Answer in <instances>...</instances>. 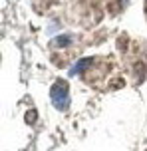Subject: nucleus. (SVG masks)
Returning <instances> with one entry per match:
<instances>
[{"label":"nucleus","mask_w":147,"mask_h":151,"mask_svg":"<svg viewBox=\"0 0 147 151\" xmlns=\"http://www.w3.org/2000/svg\"><path fill=\"white\" fill-rule=\"evenodd\" d=\"M50 98H52V104H54L58 109H66L70 106V91H68V83L66 82H56L50 90Z\"/></svg>","instance_id":"obj_1"},{"label":"nucleus","mask_w":147,"mask_h":151,"mask_svg":"<svg viewBox=\"0 0 147 151\" xmlns=\"http://www.w3.org/2000/svg\"><path fill=\"white\" fill-rule=\"evenodd\" d=\"M92 64V58H85V60L77 62L76 66H74V70H72V74H77V72H85V68Z\"/></svg>","instance_id":"obj_2"},{"label":"nucleus","mask_w":147,"mask_h":151,"mask_svg":"<svg viewBox=\"0 0 147 151\" xmlns=\"http://www.w3.org/2000/svg\"><path fill=\"white\" fill-rule=\"evenodd\" d=\"M68 42H72V36H60V38H56V40H54L56 46H66Z\"/></svg>","instance_id":"obj_3"},{"label":"nucleus","mask_w":147,"mask_h":151,"mask_svg":"<svg viewBox=\"0 0 147 151\" xmlns=\"http://www.w3.org/2000/svg\"><path fill=\"white\" fill-rule=\"evenodd\" d=\"M119 2H121V8H123V6H127V2H129V0H119Z\"/></svg>","instance_id":"obj_4"}]
</instances>
